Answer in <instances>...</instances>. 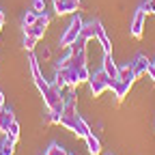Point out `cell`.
I'll return each instance as SVG.
<instances>
[{"label": "cell", "instance_id": "6da1fadb", "mask_svg": "<svg viewBox=\"0 0 155 155\" xmlns=\"http://www.w3.org/2000/svg\"><path fill=\"white\" fill-rule=\"evenodd\" d=\"M114 82L116 80H112V78L101 69V71H95V73H91V80H88V86H91V93L95 95V97H101L108 88L112 91V86H114Z\"/></svg>", "mask_w": 155, "mask_h": 155}, {"label": "cell", "instance_id": "7a4b0ae2", "mask_svg": "<svg viewBox=\"0 0 155 155\" xmlns=\"http://www.w3.org/2000/svg\"><path fill=\"white\" fill-rule=\"evenodd\" d=\"M82 26H84L82 17H80V15H73L71 24L65 28V32H63V37H61V48H63V50H67L69 45H73V43H75V39L80 37V30H82Z\"/></svg>", "mask_w": 155, "mask_h": 155}, {"label": "cell", "instance_id": "3957f363", "mask_svg": "<svg viewBox=\"0 0 155 155\" xmlns=\"http://www.w3.org/2000/svg\"><path fill=\"white\" fill-rule=\"evenodd\" d=\"M48 26H50V17H48L45 13H41V15L37 17V22H35L32 26L24 28V35H30V37H35L37 41H39V39H43V35H45Z\"/></svg>", "mask_w": 155, "mask_h": 155}, {"label": "cell", "instance_id": "277c9868", "mask_svg": "<svg viewBox=\"0 0 155 155\" xmlns=\"http://www.w3.org/2000/svg\"><path fill=\"white\" fill-rule=\"evenodd\" d=\"M144 22H147V9L140 7L138 11H136V15H134V19H131V26H129V32H131L134 39H140V37H142V32H144Z\"/></svg>", "mask_w": 155, "mask_h": 155}, {"label": "cell", "instance_id": "5b68a950", "mask_svg": "<svg viewBox=\"0 0 155 155\" xmlns=\"http://www.w3.org/2000/svg\"><path fill=\"white\" fill-rule=\"evenodd\" d=\"M80 9V0H54V11L58 15H71Z\"/></svg>", "mask_w": 155, "mask_h": 155}, {"label": "cell", "instance_id": "8992f818", "mask_svg": "<svg viewBox=\"0 0 155 155\" xmlns=\"http://www.w3.org/2000/svg\"><path fill=\"white\" fill-rule=\"evenodd\" d=\"M101 28H104L101 22H97V19H93V22H86V24L82 26V30H80V37H84L86 41H91V39H97V35H99Z\"/></svg>", "mask_w": 155, "mask_h": 155}, {"label": "cell", "instance_id": "52a82bcc", "mask_svg": "<svg viewBox=\"0 0 155 155\" xmlns=\"http://www.w3.org/2000/svg\"><path fill=\"white\" fill-rule=\"evenodd\" d=\"M149 58L147 56H142V54H138L136 56V61L131 63V69H134V73H136V78H142V75H147V69H149Z\"/></svg>", "mask_w": 155, "mask_h": 155}, {"label": "cell", "instance_id": "ba28073f", "mask_svg": "<svg viewBox=\"0 0 155 155\" xmlns=\"http://www.w3.org/2000/svg\"><path fill=\"white\" fill-rule=\"evenodd\" d=\"M13 121H15V116H13V112H11V110H7V108L0 110V134H5V136H7L9 125H11Z\"/></svg>", "mask_w": 155, "mask_h": 155}, {"label": "cell", "instance_id": "9c48e42d", "mask_svg": "<svg viewBox=\"0 0 155 155\" xmlns=\"http://www.w3.org/2000/svg\"><path fill=\"white\" fill-rule=\"evenodd\" d=\"M129 88H131V84H127V82H123V80H119L116 78V82H114V86H112V91H114V97L116 99H125V97L129 95Z\"/></svg>", "mask_w": 155, "mask_h": 155}, {"label": "cell", "instance_id": "30bf717a", "mask_svg": "<svg viewBox=\"0 0 155 155\" xmlns=\"http://www.w3.org/2000/svg\"><path fill=\"white\" fill-rule=\"evenodd\" d=\"M104 71L112 78V80H116V78H119V67H116L112 54H106V56H104Z\"/></svg>", "mask_w": 155, "mask_h": 155}, {"label": "cell", "instance_id": "8fae6325", "mask_svg": "<svg viewBox=\"0 0 155 155\" xmlns=\"http://www.w3.org/2000/svg\"><path fill=\"white\" fill-rule=\"evenodd\" d=\"M84 140H86V149H88L91 155H99L101 153V142H99V138H97L95 134H88Z\"/></svg>", "mask_w": 155, "mask_h": 155}, {"label": "cell", "instance_id": "7c38bea8", "mask_svg": "<svg viewBox=\"0 0 155 155\" xmlns=\"http://www.w3.org/2000/svg\"><path fill=\"white\" fill-rule=\"evenodd\" d=\"M119 80H123V82H127V84H134L136 80H138L136 73H134V69H131V63L125 65V67H119Z\"/></svg>", "mask_w": 155, "mask_h": 155}, {"label": "cell", "instance_id": "4fadbf2b", "mask_svg": "<svg viewBox=\"0 0 155 155\" xmlns=\"http://www.w3.org/2000/svg\"><path fill=\"white\" fill-rule=\"evenodd\" d=\"M65 82H67V86L69 88H75V86H80V80H78V71H75V67H65Z\"/></svg>", "mask_w": 155, "mask_h": 155}, {"label": "cell", "instance_id": "5bb4252c", "mask_svg": "<svg viewBox=\"0 0 155 155\" xmlns=\"http://www.w3.org/2000/svg\"><path fill=\"white\" fill-rule=\"evenodd\" d=\"M78 138H86V136L91 134V127L86 125V121L82 119L80 114H78V119H75V131H73Z\"/></svg>", "mask_w": 155, "mask_h": 155}, {"label": "cell", "instance_id": "9a60e30c", "mask_svg": "<svg viewBox=\"0 0 155 155\" xmlns=\"http://www.w3.org/2000/svg\"><path fill=\"white\" fill-rule=\"evenodd\" d=\"M97 41L101 43L104 54H112V43H110V39H108V35H106V30H104V28L99 30V35H97Z\"/></svg>", "mask_w": 155, "mask_h": 155}, {"label": "cell", "instance_id": "2e32d148", "mask_svg": "<svg viewBox=\"0 0 155 155\" xmlns=\"http://www.w3.org/2000/svg\"><path fill=\"white\" fill-rule=\"evenodd\" d=\"M71 67H73V65H71ZM75 71H78V80H80V84H84V82H88V80H91V71H88V67H86V65L75 67Z\"/></svg>", "mask_w": 155, "mask_h": 155}, {"label": "cell", "instance_id": "e0dca14e", "mask_svg": "<svg viewBox=\"0 0 155 155\" xmlns=\"http://www.w3.org/2000/svg\"><path fill=\"white\" fill-rule=\"evenodd\" d=\"M0 149H2L5 155H13V151H15V140L9 138V136H5V140H2V144H0Z\"/></svg>", "mask_w": 155, "mask_h": 155}, {"label": "cell", "instance_id": "ac0fdd59", "mask_svg": "<svg viewBox=\"0 0 155 155\" xmlns=\"http://www.w3.org/2000/svg\"><path fill=\"white\" fill-rule=\"evenodd\" d=\"M28 63H30V73H32V80L41 78V69H39V61H37V56H35V54L28 58Z\"/></svg>", "mask_w": 155, "mask_h": 155}, {"label": "cell", "instance_id": "d6986e66", "mask_svg": "<svg viewBox=\"0 0 155 155\" xmlns=\"http://www.w3.org/2000/svg\"><path fill=\"white\" fill-rule=\"evenodd\" d=\"M45 155H69V153H67V149L63 144H56L54 142V144H50V149L45 151Z\"/></svg>", "mask_w": 155, "mask_h": 155}, {"label": "cell", "instance_id": "ffe728a7", "mask_svg": "<svg viewBox=\"0 0 155 155\" xmlns=\"http://www.w3.org/2000/svg\"><path fill=\"white\" fill-rule=\"evenodd\" d=\"M7 136H9V138H13L15 142L19 140V123H17V121H13V123L9 125V131H7Z\"/></svg>", "mask_w": 155, "mask_h": 155}, {"label": "cell", "instance_id": "44dd1931", "mask_svg": "<svg viewBox=\"0 0 155 155\" xmlns=\"http://www.w3.org/2000/svg\"><path fill=\"white\" fill-rule=\"evenodd\" d=\"M37 13L35 11H26V15H24V19H22V24H24V28H28V26H32L35 22H37Z\"/></svg>", "mask_w": 155, "mask_h": 155}, {"label": "cell", "instance_id": "7402d4cb", "mask_svg": "<svg viewBox=\"0 0 155 155\" xmlns=\"http://www.w3.org/2000/svg\"><path fill=\"white\" fill-rule=\"evenodd\" d=\"M35 86L39 88V93L43 95V93L50 88V82H48V80H43V75H41V78H37V80H35Z\"/></svg>", "mask_w": 155, "mask_h": 155}, {"label": "cell", "instance_id": "603a6c76", "mask_svg": "<svg viewBox=\"0 0 155 155\" xmlns=\"http://www.w3.org/2000/svg\"><path fill=\"white\" fill-rule=\"evenodd\" d=\"M32 11H35L37 15L45 13V0H32Z\"/></svg>", "mask_w": 155, "mask_h": 155}, {"label": "cell", "instance_id": "cb8c5ba5", "mask_svg": "<svg viewBox=\"0 0 155 155\" xmlns=\"http://www.w3.org/2000/svg\"><path fill=\"white\" fill-rule=\"evenodd\" d=\"M35 45H37V39L30 37V35H24V48H26V50H32Z\"/></svg>", "mask_w": 155, "mask_h": 155}, {"label": "cell", "instance_id": "d4e9b609", "mask_svg": "<svg viewBox=\"0 0 155 155\" xmlns=\"http://www.w3.org/2000/svg\"><path fill=\"white\" fill-rule=\"evenodd\" d=\"M142 7L147 9V13H153V15H155V0H147Z\"/></svg>", "mask_w": 155, "mask_h": 155}, {"label": "cell", "instance_id": "484cf974", "mask_svg": "<svg viewBox=\"0 0 155 155\" xmlns=\"http://www.w3.org/2000/svg\"><path fill=\"white\" fill-rule=\"evenodd\" d=\"M147 75L151 78V82H155V63H149V69H147Z\"/></svg>", "mask_w": 155, "mask_h": 155}, {"label": "cell", "instance_id": "4316f807", "mask_svg": "<svg viewBox=\"0 0 155 155\" xmlns=\"http://www.w3.org/2000/svg\"><path fill=\"white\" fill-rule=\"evenodd\" d=\"M2 108H5V93L0 91V110H2Z\"/></svg>", "mask_w": 155, "mask_h": 155}, {"label": "cell", "instance_id": "83f0119b", "mask_svg": "<svg viewBox=\"0 0 155 155\" xmlns=\"http://www.w3.org/2000/svg\"><path fill=\"white\" fill-rule=\"evenodd\" d=\"M2 26H5V22H2V19H0V30H2Z\"/></svg>", "mask_w": 155, "mask_h": 155}, {"label": "cell", "instance_id": "f1b7e54d", "mask_svg": "<svg viewBox=\"0 0 155 155\" xmlns=\"http://www.w3.org/2000/svg\"><path fill=\"white\" fill-rule=\"evenodd\" d=\"M0 155H5V153H2V149H0Z\"/></svg>", "mask_w": 155, "mask_h": 155}, {"label": "cell", "instance_id": "f546056e", "mask_svg": "<svg viewBox=\"0 0 155 155\" xmlns=\"http://www.w3.org/2000/svg\"><path fill=\"white\" fill-rule=\"evenodd\" d=\"M108 155H112V153H108Z\"/></svg>", "mask_w": 155, "mask_h": 155}]
</instances>
